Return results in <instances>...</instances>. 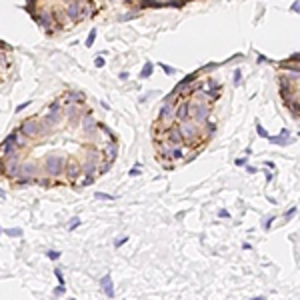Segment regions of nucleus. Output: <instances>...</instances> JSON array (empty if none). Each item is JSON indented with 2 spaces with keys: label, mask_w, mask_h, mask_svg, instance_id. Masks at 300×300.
Instances as JSON below:
<instances>
[{
  "label": "nucleus",
  "mask_w": 300,
  "mask_h": 300,
  "mask_svg": "<svg viewBox=\"0 0 300 300\" xmlns=\"http://www.w3.org/2000/svg\"><path fill=\"white\" fill-rule=\"evenodd\" d=\"M188 118L194 122H198V124H202L204 120H208L210 118V112H212V106H210L208 102H202V100H194L188 96Z\"/></svg>",
  "instance_id": "1"
},
{
  "label": "nucleus",
  "mask_w": 300,
  "mask_h": 300,
  "mask_svg": "<svg viewBox=\"0 0 300 300\" xmlns=\"http://www.w3.org/2000/svg\"><path fill=\"white\" fill-rule=\"evenodd\" d=\"M18 132H22L26 138H42V136H48V132H46V128L42 126L40 118H26L24 122H20Z\"/></svg>",
  "instance_id": "2"
},
{
  "label": "nucleus",
  "mask_w": 300,
  "mask_h": 300,
  "mask_svg": "<svg viewBox=\"0 0 300 300\" xmlns=\"http://www.w3.org/2000/svg\"><path fill=\"white\" fill-rule=\"evenodd\" d=\"M20 166H22V160H20V152H14L10 156H4L0 158V174H4L6 178H14L20 174Z\"/></svg>",
  "instance_id": "3"
},
{
  "label": "nucleus",
  "mask_w": 300,
  "mask_h": 300,
  "mask_svg": "<svg viewBox=\"0 0 300 300\" xmlns=\"http://www.w3.org/2000/svg\"><path fill=\"white\" fill-rule=\"evenodd\" d=\"M64 162H66L64 156H58V154H54V156H46L44 162H42V168H44V172H46L48 176L56 178V176H60V174H62Z\"/></svg>",
  "instance_id": "4"
},
{
  "label": "nucleus",
  "mask_w": 300,
  "mask_h": 300,
  "mask_svg": "<svg viewBox=\"0 0 300 300\" xmlns=\"http://www.w3.org/2000/svg\"><path fill=\"white\" fill-rule=\"evenodd\" d=\"M58 100H60L62 106H72V104H78V106H82V104L86 102V96H84V92L68 90V92H64V94H62Z\"/></svg>",
  "instance_id": "5"
},
{
  "label": "nucleus",
  "mask_w": 300,
  "mask_h": 300,
  "mask_svg": "<svg viewBox=\"0 0 300 300\" xmlns=\"http://www.w3.org/2000/svg\"><path fill=\"white\" fill-rule=\"evenodd\" d=\"M62 172L66 174V180L74 184V180L78 178L80 174H82V168H80V162H78V160L72 158V160H66V162H64V168H62Z\"/></svg>",
  "instance_id": "6"
},
{
  "label": "nucleus",
  "mask_w": 300,
  "mask_h": 300,
  "mask_svg": "<svg viewBox=\"0 0 300 300\" xmlns=\"http://www.w3.org/2000/svg\"><path fill=\"white\" fill-rule=\"evenodd\" d=\"M4 142H10V144H14V146H16V148H18L20 152H24V150H28V148H30V144H28L26 136H24L22 132H18V130L10 132L6 138H4Z\"/></svg>",
  "instance_id": "7"
},
{
  "label": "nucleus",
  "mask_w": 300,
  "mask_h": 300,
  "mask_svg": "<svg viewBox=\"0 0 300 300\" xmlns=\"http://www.w3.org/2000/svg\"><path fill=\"white\" fill-rule=\"evenodd\" d=\"M80 130H82L84 136H94L98 130H96V120L92 118V114H84L82 116V126H80Z\"/></svg>",
  "instance_id": "8"
},
{
  "label": "nucleus",
  "mask_w": 300,
  "mask_h": 300,
  "mask_svg": "<svg viewBox=\"0 0 300 300\" xmlns=\"http://www.w3.org/2000/svg\"><path fill=\"white\" fill-rule=\"evenodd\" d=\"M268 138H270V136H268ZM270 142H274V144H280V146H288V144H292V142H294V138L288 134V130H282L278 136L270 138Z\"/></svg>",
  "instance_id": "9"
},
{
  "label": "nucleus",
  "mask_w": 300,
  "mask_h": 300,
  "mask_svg": "<svg viewBox=\"0 0 300 300\" xmlns=\"http://www.w3.org/2000/svg\"><path fill=\"white\" fill-rule=\"evenodd\" d=\"M36 170H38V166H36L34 162H22V166H20V174H22V176H28V178L36 176Z\"/></svg>",
  "instance_id": "10"
},
{
  "label": "nucleus",
  "mask_w": 300,
  "mask_h": 300,
  "mask_svg": "<svg viewBox=\"0 0 300 300\" xmlns=\"http://www.w3.org/2000/svg\"><path fill=\"white\" fill-rule=\"evenodd\" d=\"M100 286H102L104 294H106L108 298H114V286H112V278L108 276V274L102 278V280H100Z\"/></svg>",
  "instance_id": "11"
},
{
  "label": "nucleus",
  "mask_w": 300,
  "mask_h": 300,
  "mask_svg": "<svg viewBox=\"0 0 300 300\" xmlns=\"http://www.w3.org/2000/svg\"><path fill=\"white\" fill-rule=\"evenodd\" d=\"M14 152H20L14 144H10V142H2V144H0V158L10 156V154H14Z\"/></svg>",
  "instance_id": "12"
},
{
  "label": "nucleus",
  "mask_w": 300,
  "mask_h": 300,
  "mask_svg": "<svg viewBox=\"0 0 300 300\" xmlns=\"http://www.w3.org/2000/svg\"><path fill=\"white\" fill-rule=\"evenodd\" d=\"M46 112H48V114H56V116H62V104H60V100H52V102L46 106Z\"/></svg>",
  "instance_id": "13"
},
{
  "label": "nucleus",
  "mask_w": 300,
  "mask_h": 300,
  "mask_svg": "<svg viewBox=\"0 0 300 300\" xmlns=\"http://www.w3.org/2000/svg\"><path fill=\"white\" fill-rule=\"evenodd\" d=\"M10 180H12V186H14V188H20V186H26V184H30V180H32V178L18 174V176H14V178H10Z\"/></svg>",
  "instance_id": "14"
},
{
  "label": "nucleus",
  "mask_w": 300,
  "mask_h": 300,
  "mask_svg": "<svg viewBox=\"0 0 300 300\" xmlns=\"http://www.w3.org/2000/svg\"><path fill=\"white\" fill-rule=\"evenodd\" d=\"M112 164L114 162H110V160H102V162L98 164V174H106V172L112 168Z\"/></svg>",
  "instance_id": "15"
},
{
  "label": "nucleus",
  "mask_w": 300,
  "mask_h": 300,
  "mask_svg": "<svg viewBox=\"0 0 300 300\" xmlns=\"http://www.w3.org/2000/svg\"><path fill=\"white\" fill-rule=\"evenodd\" d=\"M152 68H154L152 62H146L144 68H142V72H140V78H150V76H152Z\"/></svg>",
  "instance_id": "16"
},
{
  "label": "nucleus",
  "mask_w": 300,
  "mask_h": 300,
  "mask_svg": "<svg viewBox=\"0 0 300 300\" xmlns=\"http://www.w3.org/2000/svg\"><path fill=\"white\" fill-rule=\"evenodd\" d=\"M94 38H96V28H92L90 34H88V38H86V46H88V48H90V46L94 44Z\"/></svg>",
  "instance_id": "17"
},
{
  "label": "nucleus",
  "mask_w": 300,
  "mask_h": 300,
  "mask_svg": "<svg viewBox=\"0 0 300 300\" xmlns=\"http://www.w3.org/2000/svg\"><path fill=\"white\" fill-rule=\"evenodd\" d=\"M4 234H8V236H20V234H22V230H20V228H6V230H4Z\"/></svg>",
  "instance_id": "18"
},
{
  "label": "nucleus",
  "mask_w": 300,
  "mask_h": 300,
  "mask_svg": "<svg viewBox=\"0 0 300 300\" xmlns=\"http://www.w3.org/2000/svg\"><path fill=\"white\" fill-rule=\"evenodd\" d=\"M94 196L98 198V200H114V196H112V194H106V192H96Z\"/></svg>",
  "instance_id": "19"
},
{
  "label": "nucleus",
  "mask_w": 300,
  "mask_h": 300,
  "mask_svg": "<svg viewBox=\"0 0 300 300\" xmlns=\"http://www.w3.org/2000/svg\"><path fill=\"white\" fill-rule=\"evenodd\" d=\"M256 132H258L262 138H268V132L264 130V126H262V124H256Z\"/></svg>",
  "instance_id": "20"
},
{
  "label": "nucleus",
  "mask_w": 300,
  "mask_h": 300,
  "mask_svg": "<svg viewBox=\"0 0 300 300\" xmlns=\"http://www.w3.org/2000/svg\"><path fill=\"white\" fill-rule=\"evenodd\" d=\"M160 66H162V70H164V72H166V74H174V68H172V66L164 64V62H162V64H160Z\"/></svg>",
  "instance_id": "21"
},
{
  "label": "nucleus",
  "mask_w": 300,
  "mask_h": 300,
  "mask_svg": "<svg viewBox=\"0 0 300 300\" xmlns=\"http://www.w3.org/2000/svg\"><path fill=\"white\" fill-rule=\"evenodd\" d=\"M78 226H80V218H74V220H72V224L68 226V230H76Z\"/></svg>",
  "instance_id": "22"
},
{
  "label": "nucleus",
  "mask_w": 300,
  "mask_h": 300,
  "mask_svg": "<svg viewBox=\"0 0 300 300\" xmlns=\"http://www.w3.org/2000/svg\"><path fill=\"white\" fill-rule=\"evenodd\" d=\"M46 256H48L50 260H56V258H60V252H52V250H50V252H48Z\"/></svg>",
  "instance_id": "23"
},
{
  "label": "nucleus",
  "mask_w": 300,
  "mask_h": 300,
  "mask_svg": "<svg viewBox=\"0 0 300 300\" xmlns=\"http://www.w3.org/2000/svg\"><path fill=\"white\" fill-rule=\"evenodd\" d=\"M54 274H56L58 282H60V284H64V278H62V272H60V270H54Z\"/></svg>",
  "instance_id": "24"
},
{
  "label": "nucleus",
  "mask_w": 300,
  "mask_h": 300,
  "mask_svg": "<svg viewBox=\"0 0 300 300\" xmlns=\"http://www.w3.org/2000/svg\"><path fill=\"white\" fill-rule=\"evenodd\" d=\"M94 64H96V66H98V68H100V66H104V58H100V56H96V60H94Z\"/></svg>",
  "instance_id": "25"
},
{
  "label": "nucleus",
  "mask_w": 300,
  "mask_h": 300,
  "mask_svg": "<svg viewBox=\"0 0 300 300\" xmlns=\"http://www.w3.org/2000/svg\"><path fill=\"white\" fill-rule=\"evenodd\" d=\"M54 294H64V284H60L56 290H54Z\"/></svg>",
  "instance_id": "26"
},
{
  "label": "nucleus",
  "mask_w": 300,
  "mask_h": 300,
  "mask_svg": "<svg viewBox=\"0 0 300 300\" xmlns=\"http://www.w3.org/2000/svg\"><path fill=\"white\" fill-rule=\"evenodd\" d=\"M218 216H220V218H230V214H228L226 210H220V212H218Z\"/></svg>",
  "instance_id": "27"
},
{
  "label": "nucleus",
  "mask_w": 300,
  "mask_h": 300,
  "mask_svg": "<svg viewBox=\"0 0 300 300\" xmlns=\"http://www.w3.org/2000/svg\"><path fill=\"white\" fill-rule=\"evenodd\" d=\"M240 82V70H236L234 72V84H238Z\"/></svg>",
  "instance_id": "28"
},
{
  "label": "nucleus",
  "mask_w": 300,
  "mask_h": 300,
  "mask_svg": "<svg viewBox=\"0 0 300 300\" xmlns=\"http://www.w3.org/2000/svg\"><path fill=\"white\" fill-rule=\"evenodd\" d=\"M26 106H30V102H22V104H20L18 108H16V112H20V110H22V108H26Z\"/></svg>",
  "instance_id": "29"
},
{
  "label": "nucleus",
  "mask_w": 300,
  "mask_h": 300,
  "mask_svg": "<svg viewBox=\"0 0 300 300\" xmlns=\"http://www.w3.org/2000/svg\"><path fill=\"white\" fill-rule=\"evenodd\" d=\"M140 174V170H138V168H132V170H130V176H138Z\"/></svg>",
  "instance_id": "30"
},
{
  "label": "nucleus",
  "mask_w": 300,
  "mask_h": 300,
  "mask_svg": "<svg viewBox=\"0 0 300 300\" xmlns=\"http://www.w3.org/2000/svg\"><path fill=\"white\" fill-rule=\"evenodd\" d=\"M126 240H128V238H126V236H124V238H120V240H118V242H116V248H118V246H122V244H124Z\"/></svg>",
  "instance_id": "31"
},
{
  "label": "nucleus",
  "mask_w": 300,
  "mask_h": 300,
  "mask_svg": "<svg viewBox=\"0 0 300 300\" xmlns=\"http://www.w3.org/2000/svg\"><path fill=\"white\" fill-rule=\"evenodd\" d=\"M298 6H300V4H298V0H296V2L292 4V12H298Z\"/></svg>",
  "instance_id": "32"
},
{
  "label": "nucleus",
  "mask_w": 300,
  "mask_h": 300,
  "mask_svg": "<svg viewBox=\"0 0 300 300\" xmlns=\"http://www.w3.org/2000/svg\"><path fill=\"white\" fill-rule=\"evenodd\" d=\"M244 162H246V160H244V158H238V160H236V166H242Z\"/></svg>",
  "instance_id": "33"
},
{
  "label": "nucleus",
  "mask_w": 300,
  "mask_h": 300,
  "mask_svg": "<svg viewBox=\"0 0 300 300\" xmlns=\"http://www.w3.org/2000/svg\"><path fill=\"white\" fill-rule=\"evenodd\" d=\"M0 198H6V194H4V190L0 188Z\"/></svg>",
  "instance_id": "34"
},
{
  "label": "nucleus",
  "mask_w": 300,
  "mask_h": 300,
  "mask_svg": "<svg viewBox=\"0 0 300 300\" xmlns=\"http://www.w3.org/2000/svg\"><path fill=\"white\" fill-rule=\"evenodd\" d=\"M0 234H2V228H0Z\"/></svg>",
  "instance_id": "35"
}]
</instances>
